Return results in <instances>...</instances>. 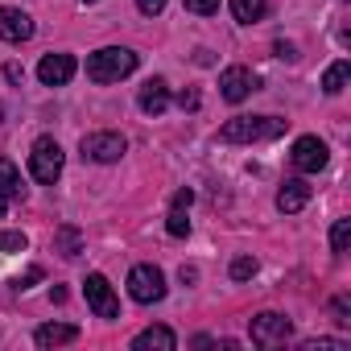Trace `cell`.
Masks as SVG:
<instances>
[{
  "label": "cell",
  "instance_id": "3",
  "mask_svg": "<svg viewBox=\"0 0 351 351\" xmlns=\"http://www.w3.org/2000/svg\"><path fill=\"white\" fill-rule=\"evenodd\" d=\"M29 173H34L42 186H54L58 182V173H62V149H58L54 136L34 141V149H29Z\"/></svg>",
  "mask_w": 351,
  "mask_h": 351
},
{
  "label": "cell",
  "instance_id": "15",
  "mask_svg": "<svg viewBox=\"0 0 351 351\" xmlns=\"http://www.w3.org/2000/svg\"><path fill=\"white\" fill-rule=\"evenodd\" d=\"M75 339H79V326H71V322H46V326L34 330L38 347H62V343H75Z\"/></svg>",
  "mask_w": 351,
  "mask_h": 351
},
{
  "label": "cell",
  "instance_id": "14",
  "mask_svg": "<svg viewBox=\"0 0 351 351\" xmlns=\"http://www.w3.org/2000/svg\"><path fill=\"white\" fill-rule=\"evenodd\" d=\"M173 347H178V339L169 326H149L132 339V351H173Z\"/></svg>",
  "mask_w": 351,
  "mask_h": 351
},
{
  "label": "cell",
  "instance_id": "28",
  "mask_svg": "<svg viewBox=\"0 0 351 351\" xmlns=\"http://www.w3.org/2000/svg\"><path fill=\"white\" fill-rule=\"evenodd\" d=\"M178 104H182L186 112H195V108H199V91H191V87H186V91L178 95Z\"/></svg>",
  "mask_w": 351,
  "mask_h": 351
},
{
  "label": "cell",
  "instance_id": "23",
  "mask_svg": "<svg viewBox=\"0 0 351 351\" xmlns=\"http://www.w3.org/2000/svg\"><path fill=\"white\" fill-rule=\"evenodd\" d=\"M252 273H256V261L252 256H236L232 261V281H248Z\"/></svg>",
  "mask_w": 351,
  "mask_h": 351
},
{
  "label": "cell",
  "instance_id": "8",
  "mask_svg": "<svg viewBox=\"0 0 351 351\" xmlns=\"http://www.w3.org/2000/svg\"><path fill=\"white\" fill-rule=\"evenodd\" d=\"M219 91H223L228 104H244V99L256 91V75H252L248 66H228V71L219 75Z\"/></svg>",
  "mask_w": 351,
  "mask_h": 351
},
{
  "label": "cell",
  "instance_id": "7",
  "mask_svg": "<svg viewBox=\"0 0 351 351\" xmlns=\"http://www.w3.org/2000/svg\"><path fill=\"white\" fill-rule=\"evenodd\" d=\"M83 293H87V306H91L99 318H120V302H116V293H112V285H108L104 273H91V277L83 281Z\"/></svg>",
  "mask_w": 351,
  "mask_h": 351
},
{
  "label": "cell",
  "instance_id": "26",
  "mask_svg": "<svg viewBox=\"0 0 351 351\" xmlns=\"http://www.w3.org/2000/svg\"><path fill=\"white\" fill-rule=\"evenodd\" d=\"M330 306H335V322H343V326H347V322H351V298H347V293H339Z\"/></svg>",
  "mask_w": 351,
  "mask_h": 351
},
{
  "label": "cell",
  "instance_id": "12",
  "mask_svg": "<svg viewBox=\"0 0 351 351\" xmlns=\"http://www.w3.org/2000/svg\"><path fill=\"white\" fill-rule=\"evenodd\" d=\"M136 104H141L145 116H161V112L169 108V87H165V79H149V83L141 87Z\"/></svg>",
  "mask_w": 351,
  "mask_h": 351
},
{
  "label": "cell",
  "instance_id": "21",
  "mask_svg": "<svg viewBox=\"0 0 351 351\" xmlns=\"http://www.w3.org/2000/svg\"><path fill=\"white\" fill-rule=\"evenodd\" d=\"M347 244H351V219H335V228H330V252H347Z\"/></svg>",
  "mask_w": 351,
  "mask_h": 351
},
{
  "label": "cell",
  "instance_id": "18",
  "mask_svg": "<svg viewBox=\"0 0 351 351\" xmlns=\"http://www.w3.org/2000/svg\"><path fill=\"white\" fill-rule=\"evenodd\" d=\"M54 244H58V252H62V256H79V252H83V232L66 223V228H58Z\"/></svg>",
  "mask_w": 351,
  "mask_h": 351
},
{
  "label": "cell",
  "instance_id": "19",
  "mask_svg": "<svg viewBox=\"0 0 351 351\" xmlns=\"http://www.w3.org/2000/svg\"><path fill=\"white\" fill-rule=\"evenodd\" d=\"M0 191H5L9 199L21 195V173H17V165H13L9 157H0Z\"/></svg>",
  "mask_w": 351,
  "mask_h": 351
},
{
  "label": "cell",
  "instance_id": "2",
  "mask_svg": "<svg viewBox=\"0 0 351 351\" xmlns=\"http://www.w3.org/2000/svg\"><path fill=\"white\" fill-rule=\"evenodd\" d=\"M132 71H136V54L124 46H104L87 58V79H95V83H120Z\"/></svg>",
  "mask_w": 351,
  "mask_h": 351
},
{
  "label": "cell",
  "instance_id": "27",
  "mask_svg": "<svg viewBox=\"0 0 351 351\" xmlns=\"http://www.w3.org/2000/svg\"><path fill=\"white\" fill-rule=\"evenodd\" d=\"M136 9H141L145 17H157V13L165 9V0H136Z\"/></svg>",
  "mask_w": 351,
  "mask_h": 351
},
{
  "label": "cell",
  "instance_id": "4",
  "mask_svg": "<svg viewBox=\"0 0 351 351\" xmlns=\"http://www.w3.org/2000/svg\"><path fill=\"white\" fill-rule=\"evenodd\" d=\"M128 293H132V302H141V306L161 302V298H165V277H161V269H157V265H136V269L128 273Z\"/></svg>",
  "mask_w": 351,
  "mask_h": 351
},
{
  "label": "cell",
  "instance_id": "30",
  "mask_svg": "<svg viewBox=\"0 0 351 351\" xmlns=\"http://www.w3.org/2000/svg\"><path fill=\"white\" fill-rule=\"evenodd\" d=\"M34 281H42V269H29V273H25V281H21V289H29Z\"/></svg>",
  "mask_w": 351,
  "mask_h": 351
},
{
  "label": "cell",
  "instance_id": "6",
  "mask_svg": "<svg viewBox=\"0 0 351 351\" xmlns=\"http://www.w3.org/2000/svg\"><path fill=\"white\" fill-rule=\"evenodd\" d=\"M124 153H128V141L120 132H91V136H83V157H91L99 165H112Z\"/></svg>",
  "mask_w": 351,
  "mask_h": 351
},
{
  "label": "cell",
  "instance_id": "20",
  "mask_svg": "<svg viewBox=\"0 0 351 351\" xmlns=\"http://www.w3.org/2000/svg\"><path fill=\"white\" fill-rule=\"evenodd\" d=\"M165 232H169V236H178V240H182V236H191L186 207H173V211H169V219H165Z\"/></svg>",
  "mask_w": 351,
  "mask_h": 351
},
{
  "label": "cell",
  "instance_id": "33",
  "mask_svg": "<svg viewBox=\"0 0 351 351\" xmlns=\"http://www.w3.org/2000/svg\"><path fill=\"white\" fill-rule=\"evenodd\" d=\"M0 120H5V104H0Z\"/></svg>",
  "mask_w": 351,
  "mask_h": 351
},
{
  "label": "cell",
  "instance_id": "29",
  "mask_svg": "<svg viewBox=\"0 0 351 351\" xmlns=\"http://www.w3.org/2000/svg\"><path fill=\"white\" fill-rule=\"evenodd\" d=\"M191 199H195L191 191H178V195H173V207H191Z\"/></svg>",
  "mask_w": 351,
  "mask_h": 351
},
{
  "label": "cell",
  "instance_id": "16",
  "mask_svg": "<svg viewBox=\"0 0 351 351\" xmlns=\"http://www.w3.org/2000/svg\"><path fill=\"white\" fill-rule=\"evenodd\" d=\"M265 13H269V0H232V17H236V21H244V25L261 21Z\"/></svg>",
  "mask_w": 351,
  "mask_h": 351
},
{
  "label": "cell",
  "instance_id": "9",
  "mask_svg": "<svg viewBox=\"0 0 351 351\" xmlns=\"http://www.w3.org/2000/svg\"><path fill=\"white\" fill-rule=\"evenodd\" d=\"M289 157H293V169H302V173H318V169L326 165V145H322L318 136H298Z\"/></svg>",
  "mask_w": 351,
  "mask_h": 351
},
{
  "label": "cell",
  "instance_id": "11",
  "mask_svg": "<svg viewBox=\"0 0 351 351\" xmlns=\"http://www.w3.org/2000/svg\"><path fill=\"white\" fill-rule=\"evenodd\" d=\"M71 75H75V58L71 54H46L38 62V79L46 87H62V83H71Z\"/></svg>",
  "mask_w": 351,
  "mask_h": 351
},
{
  "label": "cell",
  "instance_id": "24",
  "mask_svg": "<svg viewBox=\"0 0 351 351\" xmlns=\"http://www.w3.org/2000/svg\"><path fill=\"white\" fill-rule=\"evenodd\" d=\"M302 351H347V343L343 339H306Z\"/></svg>",
  "mask_w": 351,
  "mask_h": 351
},
{
  "label": "cell",
  "instance_id": "5",
  "mask_svg": "<svg viewBox=\"0 0 351 351\" xmlns=\"http://www.w3.org/2000/svg\"><path fill=\"white\" fill-rule=\"evenodd\" d=\"M248 330H252V343H256V347H281V343L293 335V322H289L285 314L265 310V314H256V318L248 322Z\"/></svg>",
  "mask_w": 351,
  "mask_h": 351
},
{
  "label": "cell",
  "instance_id": "17",
  "mask_svg": "<svg viewBox=\"0 0 351 351\" xmlns=\"http://www.w3.org/2000/svg\"><path fill=\"white\" fill-rule=\"evenodd\" d=\"M347 75H351V62L339 58L335 66H326V75H322V91H326V95H339V91L347 87Z\"/></svg>",
  "mask_w": 351,
  "mask_h": 351
},
{
  "label": "cell",
  "instance_id": "25",
  "mask_svg": "<svg viewBox=\"0 0 351 351\" xmlns=\"http://www.w3.org/2000/svg\"><path fill=\"white\" fill-rule=\"evenodd\" d=\"M182 5H186V13H199V17L219 13V0H182Z\"/></svg>",
  "mask_w": 351,
  "mask_h": 351
},
{
  "label": "cell",
  "instance_id": "31",
  "mask_svg": "<svg viewBox=\"0 0 351 351\" xmlns=\"http://www.w3.org/2000/svg\"><path fill=\"white\" fill-rule=\"evenodd\" d=\"M5 211H9V195H5V191H0V215H5Z\"/></svg>",
  "mask_w": 351,
  "mask_h": 351
},
{
  "label": "cell",
  "instance_id": "1",
  "mask_svg": "<svg viewBox=\"0 0 351 351\" xmlns=\"http://www.w3.org/2000/svg\"><path fill=\"white\" fill-rule=\"evenodd\" d=\"M289 128V120H277V116H236L219 128V141L228 145H252V141H277L281 132Z\"/></svg>",
  "mask_w": 351,
  "mask_h": 351
},
{
  "label": "cell",
  "instance_id": "13",
  "mask_svg": "<svg viewBox=\"0 0 351 351\" xmlns=\"http://www.w3.org/2000/svg\"><path fill=\"white\" fill-rule=\"evenodd\" d=\"M306 203H310V186H306L302 178H289V182L277 191V211H285V215H298Z\"/></svg>",
  "mask_w": 351,
  "mask_h": 351
},
{
  "label": "cell",
  "instance_id": "22",
  "mask_svg": "<svg viewBox=\"0 0 351 351\" xmlns=\"http://www.w3.org/2000/svg\"><path fill=\"white\" fill-rule=\"evenodd\" d=\"M0 248L5 252H25L29 240H25V232H0Z\"/></svg>",
  "mask_w": 351,
  "mask_h": 351
},
{
  "label": "cell",
  "instance_id": "10",
  "mask_svg": "<svg viewBox=\"0 0 351 351\" xmlns=\"http://www.w3.org/2000/svg\"><path fill=\"white\" fill-rule=\"evenodd\" d=\"M0 38L13 42V46L29 42L34 38V17L21 13V9H0Z\"/></svg>",
  "mask_w": 351,
  "mask_h": 351
},
{
  "label": "cell",
  "instance_id": "32",
  "mask_svg": "<svg viewBox=\"0 0 351 351\" xmlns=\"http://www.w3.org/2000/svg\"><path fill=\"white\" fill-rule=\"evenodd\" d=\"M79 5H95V0H79Z\"/></svg>",
  "mask_w": 351,
  "mask_h": 351
}]
</instances>
